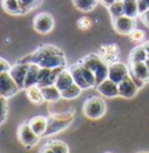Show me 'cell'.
Returning <instances> with one entry per match:
<instances>
[{
  "instance_id": "603a6c76",
  "label": "cell",
  "mask_w": 149,
  "mask_h": 153,
  "mask_svg": "<svg viewBox=\"0 0 149 153\" xmlns=\"http://www.w3.org/2000/svg\"><path fill=\"white\" fill-rule=\"evenodd\" d=\"M1 7L11 15H22V10L19 0H1Z\"/></svg>"
},
{
  "instance_id": "8992f818",
  "label": "cell",
  "mask_w": 149,
  "mask_h": 153,
  "mask_svg": "<svg viewBox=\"0 0 149 153\" xmlns=\"http://www.w3.org/2000/svg\"><path fill=\"white\" fill-rule=\"evenodd\" d=\"M18 139L19 141L25 146L27 150H30L33 146H35L38 140H40V137L37 136L36 133L32 130L28 120L24 122L19 125L18 128Z\"/></svg>"
},
{
  "instance_id": "e575fe53",
  "label": "cell",
  "mask_w": 149,
  "mask_h": 153,
  "mask_svg": "<svg viewBox=\"0 0 149 153\" xmlns=\"http://www.w3.org/2000/svg\"><path fill=\"white\" fill-rule=\"evenodd\" d=\"M140 18H141V21L143 22V25L147 26L149 28V10L146 11L145 13H142V14L140 15Z\"/></svg>"
},
{
  "instance_id": "7c38bea8",
  "label": "cell",
  "mask_w": 149,
  "mask_h": 153,
  "mask_svg": "<svg viewBox=\"0 0 149 153\" xmlns=\"http://www.w3.org/2000/svg\"><path fill=\"white\" fill-rule=\"evenodd\" d=\"M127 76H129V67L122 62H117L108 67V77L114 83L119 84Z\"/></svg>"
},
{
  "instance_id": "d4e9b609",
  "label": "cell",
  "mask_w": 149,
  "mask_h": 153,
  "mask_svg": "<svg viewBox=\"0 0 149 153\" xmlns=\"http://www.w3.org/2000/svg\"><path fill=\"white\" fill-rule=\"evenodd\" d=\"M26 90V96L27 98L33 103V104H41V103L44 102L43 100V96H42V91H41V88L37 87V85H34V87H30Z\"/></svg>"
},
{
  "instance_id": "ffe728a7",
  "label": "cell",
  "mask_w": 149,
  "mask_h": 153,
  "mask_svg": "<svg viewBox=\"0 0 149 153\" xmlns=\"http://www.w3.org/2000/svg\"><path fill=\"white\" fill-rule=\"evenodd\" d=\"M38 73H40V67L35 63H30L28 67V71L26 75L25 79V89H28L30 87L37 85L38 82Z\"/></svg>"
},
{
  "instance_id": "e0dca14e",
  "label": "cell",
  "mask_w": 149,
  "mask_h": 153,
  "mask_svg": "<svg viewBox=\"0 0 149 153\" xmlns=\"http://www.w3.org/2000/svg\"><path fill=\"white\" fill-rule=\"evenodd\" d=\"M38 153H69V146L62 140L47 141Z\"/></svg>"
},
{
  "instance_id": "60d3db41",
  "label": "cell",
  "mask_w": 149,
  "mask_h": 153,
  "mask_svg": "<svg viewBox=\"0 0 149 153\" xmlns=\"http://www.w3.org/2000/svg\"><path fill=\"white\" fill-rule=\"evenodd\" d=\"M106 153H111V152H106Z\"/></svg>"
},
{
  "instance_id": "9a60e30c",
  "label": "cell",
  "mask_w": 149,
  "mask_h": 153,
  "mask_svg": "<svg viewBox=\"0 0 149 153\" xmlns=\"http://www.w3.org/2000/svg\"><path fill=\"white\" fill-rule=\"evenodd\" d=\"M97 91L99 92L101 96L106 97V98H115L119 95V88H118V84L114 83L113 81H111L110 78H106L104 79L101 83H99L97 87H96Z\"/></svg>"
},
{
  "instance_id": "4dcf8cb0",
  "label": "cell",
  "mask_w": 149,
  "mask_h": 153,
  "mask_svg": "<svg viewBox=\"0 0 149 153\" xmlns=\"http://www.w3.org/2000/svg\"><path fill=\"white\" fill-rule=\"evenodd\" d=\"M7 114H8V102H7V98H5L4 96L0 95V122H1V124L6 120Z\"/></svg>"
},
{
  "instance_id": "83f0119b",
  "label": "cell",
  "mask_w": 149,
  "mask_h": 153,
  "mask_svg": "<svg viewBox=\"0 0 149 153\" xmlns=\"http://www.w3.org/2000/svg\"><path fill=\"white\" fill-rule=\"evenodd\" d=\"M82 91H83V89L80 87H78L76 83H74L69 88H66L65 90L61 91V96L64 100H74V98H77L82 94Z\"/></svg>"
},
{
  "instance_id": "d6986e66",
  "label": "cell",
  "mask_w": 149,
  "mask_h": 153,
  "mask_svg": "<svg viewBox=\"0 0 149 153\" xmlns=\"http://www.w3.org/2000/svg\"><path fill=\"white\" fill-rule=\"evenodd\" d=\"M74 78L71 76L69 69L65 68V69H63L62 71H61V74L58 75L56 82H55V85H56V88L60 90V91H63V90H65L66 88H69L71 84H74Z\"/></svg>"
},
{
  "instance_id": "7402d4cb",
  "label": "cell",
  "mask_w": 149,
  "mask_h": 153,
  "mask_svg": "<svg viewBox=\"0 0 149 153\" xmlns=\"http://www.w3.org/2000/svg\"><path fill=\"white\" fill-rule=\"evenodd\" d=\"M41 91H42V96H43L44 102H57L58 100L62 98L61 91L56 88L55 84L47 85V87H42Z\"/></svg>"
},
{
  "instance_id": "5b68a950",
  "label": "cell",
  "mask_w": 149,
  "mask_h": 153,
  "mask_svg": "<svg viewBox=\"0 0 149 153\" xmlns=\"http://www.w3.org/2000/svg\"><path fill=\"white\" fill-rule=\"evenodd\" d=\"M106 110L107 106L105 101L98 96L89 97L83 104V114L86 118L92 120H97L104 117V115L106 114Z\"/></svg>"
},
{
  "instance_id": "484cf974",
  "label": "cell",
  "mask_w": 149,
  "mask_h": 153,
  "mask_svg": "<svg viewBox=\"0 0 149 153\" xmlns=\"http://www.w3.org/2000/svg\"><path fill=\"white\" fill-rule=\"evenodd\" d=\"M122 2H124L125 15L136 19L137 15H140L137 0H122Z\"/></svg>"
},
{
  "instance_id": "ba28073f",
  "label": "cell",
  "mask_w": 149,
  "mask_h": 153,
  "mask_svg": "<svg viewBox=\"0 0 149 153\" xmlns=\"http://www.w3.org/2000/svg\"><path fill=\"white\" fill-rule=\"evenodd\" d=\"M112 26L113 29L120 34V35H131V33L136 29V19L127 16V15H121L118 18L112 19Z\"/></svg>"
},
{
  "instance_id": "5bb4252c",
  "label": "cell",
  "mask_w": 149,
  "mask_h": 153,
  "mask_svg": "<svg viewBox=\"0 0 149 153\" xmlns=\"http://www.w3.org/2000/svg\"><path fill=\"white\" fill-rule=\"evenodd\" d=\"M28 67H29V64L16 62L14 65L11 67V69L8 71L11 77L14 79V82L20 88V90L25 89V79L26 75H27V71H28Z\"/></svg>"
},
{
  "instance_id": "44dd1931",
  "label": "cell",
  "mask_w": 149,
  "mask_h": 153,
  "mask_svg": "<svg viewBox=\"0 0 149 153\" xmlns=\"http://www.w3.org/2000/svg\"><path fill=\"white\" fill-rule=\"evenodd\" d=\"M148 59V54L145 49L143 45H139L135 48H133L129 56H128V63H137V62H146Z\"/></svg>"
},
{
  "instance_id": "74e56055",
  "label": "cell",
  "mask_w": 149,
  "mask_h": 153,
  "mask_svg": "<svg viewBox=\"0 0 149 153\" xmlns=\"http://www.w3.org/2000/svg\"><path fill=\"white\" fill-rule=\"evenodd\" d=\"M146 64H147V68H148V70H149V57L147 59V61H146Z\"/></svg>"
},
{
  "instance_id": "9c48e42d",
  "label": "cell",
  "mask_w": 149,
  "mask_h": 153,
  "mask_svg": "<svg viewBox=\"0 0 149 153\" xmlns=\"http://www.w3.org/2000/svg\"><path fill=\"white\" fill-rule=\"evenodd\" d=\"M97 54L108 67L117 62H120V48L117 43L101 45L98 48Z\"/></svg>"
},
{
  "instance_id": "2e32d148",
  "label": "cell",
  "mask_w": 149,
  "mask_h": 153,
  "mask_svg": "<svg viewBox=\"0 0 149 153\" xmlns=\"http://www.w3.org/2000/svg\"><path fill=\"white\" fill-rule=\"evenodd\" d=\"M129 75L132 78H139L145 83H149V70L146 62L137 63H128Z\"/></svg>"
},
{
  "instance_id": "d590c367",
  "label": "cell",
  "mask_w": 149,
  "mask_h": 153,
  "mask_svg": "<svg viewBox=\"0 0 149 153\" xmlns=\"http://www.w3.org/2000/svg\"><path fill=\"white\" fill-rule=\"evenodd\" d=\"M117 1H121V0H99L100 4H101V5H104L105 7L111 6L113 2H117Z\"/></svg>"
},
{
  "instance_id": "4fadbf2b",
  "label": "cell",
  "mask_w": 149,
  "mask_h": 153,
  "mask_svg": "<svg viewBox=\"0 0 149 153\" xmlns=\"http://www.w3.org/2000/svg\"><path fill=\"white\" fill-rule=\"evenodd\" d=\"M118 88H119V95L120 97L126 98V100H132L134 98L139 92V88L135 84V82L133 81V78L129 76H127L124 81H121L119 84H118Z\"/></svg>"
},
{
  "instance_id": "6da1fadb",
  "label": "cell",
  "mask_w": 149,
  "mask_h": 153,
  "mask_svg": "<svg viewBox=\"0 0 149 153\" xmlns=\"http://www.w3.org/2000/svg\"><path fill=\"white\" fill-rule=\"evenodd\" d=\"M18 62L35 63L40 68H66V57L62 49L54 45H42L29 55H26Z\"/></svg>"
},
{
  "instance_id": "1f68e13d",
  "label": "cell",
  "mask_w": 149,
  "mask_h": 153,
  "mask_svg": "<svg viewBox=\"0 0 149 153\" xmlns=\"http://www.w3.org/2000/svg\"><path fill=\"white\" fill-rule=\"evenodd\" d=\"M145 38H146V32H145L143 29H140V28L134 29V30L131 33V35H129V39H131L132 41H134V42L143 41Z\"/></svg>"
},
{
  "instance_id": "f546056e",
  "label": "cell",
  "mask_w": 149,
  "mask_h": 153,
  "mask_svg": "<svg viewBox=\"0 0 149 153\" xmlns=\"http://www.w3.org/2000/svg\"><path fill=\"white\" fill-rule=\"evenodd\" d=\"M77 27L80 29V30H87L90 29L92 26H93V20L90 18V16H86V15H83L80 16L78 20H77Z\"/></svg>"
},
{
  "instance_id": "30bf717a",
  "label": "cell",
  "mask_w": 149,
  "mask_h": 153,
  "mask_svg": "<svg viewBox=\"0 0 149 153\" xmlns=\"http://www.w3.org/2000/svg\"><path fill=\"white\" fill-rule=\"evenodd\" d=\"M19 91H20V88L14 82V79L11 77L8 71L0 73V95L1 96L8 100L15 96Z\"/></svg>"
},
{
  "instance_id": "8fae6325",
  "label": "cell",
  "mask_w": 149,
  "mask_h": 153,
  "mask_svg": "<svg viewBox=\"0 0 149 153\" xmlns=\"http://www.w3.org/2000/svg\"><path fill=\"white\" fill-rule=\"evenodd\" d=\"M63 69L65 68H40V73H38V82H37V87L42 88V87H47V85H52L55 84L56 79L58 75L61 74Z\"/></svg>"
},
{
  "instance_id": "7a4b0ae2",
  "label": "cell",
  "mask_w": 149,
  "mask_h": 153,
  "mask_svg": "<svg viewBox=\"0 0 149 153\" xmlns=\"http://www.w3.org/2000/svg\"><path fill=\"white\" fill-rule=\"evenodd\" d=\"M68 69H69L72 78H74V82L83 90L91 89V88H96L97 87V82H96L94 75L91 73V70H89L86 67L83 63H80L79 61L71 64Z\"/></svg>"
},
{
  "instance_id": "ac0fdd59",
  "label": "cell",
  "mask_w": 149,
  "mask_h": 153,
  "mask_svg": "<svg viewBox=\"0 0 149 153\" xmlns=\"http://www.w3.org/2000/svg\"><path fill=\"white\" fill-rule=\"evenodd\" d=\"M32 130L36 133L38 137H43L47 126H48V118L44 116H35L28 120Z\"/></svg>"
},
{
  "instance_id": "cb8c5ba5",
  "label": "cell",
  "mask_w": 149,
  "mask_h": 153,
  "mask_svg": "<svg viewBox=\"0 0 149 153\" xmlns=\"http://www.w3.org/2000/svg\"><path fill=\"white\" fill-rule=\"evenodd\" d=\"M99 0H72V5L76 10L80 12H91L96 8Z\"/></svg>"
},
{
  "instance_id": "d6a6232c",
  "label": "cell",
  "mask_w": 149,
  "mask_h": 153,
  "mask_svg": "<svg viewBox=\"0 0 149 153\" xmlns=\"http://www.w3.org/2000/svg\"><path fill=\"white\" fill-rule=\"evenodd\" d=\"M137 5H139L140 15L149 10V0H137Z\"/></svg>"
},
{
  "instance_id": "836d02e7",
  "label": "cell",
  "mask_w": 149,
  "mask_h": 153,
  "mask_svg": "<svg viewBox=\"0 0 149 153\" xmlns=\"http://www.w3.org/2000/svg\"><path fill=\"white\" fill-rule=\"evenodd\" d=\"M11 67L12 65H10V63L5 60V59H2V57H0V73H5V71H10V69H11Z\"/></svg>"
},
{
  "instance_id": "277c9868",
  "label": "cell",
  "mask_w": 149,
  "mask_h": 153,
  "mask_svg": "<svg viewBox=\"0 0 149 153\" xmlns=\"http://www.w3.org/2000/svg\"><path fill=\"white\" fill-rule=\"evenodd\" d=\"M74 118V112L71 110L69 112H63V114H56L48 117V126L43 134V137H50L56 133H60L64 130L69 128Z\"/></svg>"
},
{
  "instance_id": "f1b7e54d",
  "label": "cell",
  "mask_w": 149,
  "mask_h": 153,
  "mask_svg": "<svg viewBox=\"0 0 149 153\" xmlns=\"http://www.w3.org/2000/svg\"><path fill=\"white\" fill-rule=\"evenodd\" d=\"M108 12L111 14V19H114V18H118V16H121L125 14V10H124V2L122 0L121 1H117V2H113L111 6L107 7Z\"/></svg>"
},
{
  "instance_id": "ab89813d",
  "label": "cell",
  "mask_w": 149,
  "mask_h": 153,
  "mask_svg": "<svg viewBox=\"0 0 149 153\" xmlns=\"http://www.w3.org/2000/svg\"><path fill=\"white\" fill-rule=\"evenodd\" d=\"M0 125H1V122H0Z\"/></svg>"
},
{
  "instance_id": "52a82bcc",
  "label": "cell",
  "mask_w": 149,
  "mask_h": 153,
  "mask_svg": "<svg viewBox=\"0 0 149 153\" xmlns=\"http://www.w3.org/2000/svg\"><path fill=\"white\" fill-rule=\"evenodd\" d=\"M55 26V20L54 16L47 12H41L36 14L33 19V28L34 30L40 33V34H49L54 29Z\"/></svg>"
},
{
  "instance_id": "3957f363",
  "label": "cell",
  "mask_w": 149,
  "mask_h": 153,
  "mask_svg": "<svg viewBox=\"0 0 149 153\" xmlns=\"http://www.w3.org/2000/svg\"><path fill=\"white\" fill-rule=\"evenodd\" d=\"M79 62L84 64L89 70H91V73L96 77L97 85L108 77V65L100 59L98 54H87L79 60Z\"/></svg>"
},
{
  "instance_id": "8d00e7d4",
  "label": "cell",
  "mask_w": 149,
  "mask_h": 153,
  "mask_svg": "<svg viewBox=\"0 0 149 153\" xmlns=\"http://www.w3.org/2000/svg\"><path fill=\"white\" fill-rule=\"evenodd\" d=\"M143 45V47H145V49L147 51V54H148V57H149V40L148 41H146L145 43H142Z\"/></svg>"
},
{
  "instance_id": "f35d334b",
  "label": "cell",
  "mask_w": 149,
  "mask_h": 153,
  "mask_svg": "<svg viewBox=\"0 0 149 153\" xmlns=\"http://www.w3.org/2000/svg\"><path fill=\"white\" fill-rule=\"evenodd\" d=\"M136 153H149L148 151H139V152H136Z\"/></svg>"
},
{
  "instance_id": "4316f807",
  "label": "cell",
  "mask_w": 149,
  "mask_h": 153,
  "mask_svg": "<svg viewBox=\"0 0 149 153\" xmlns=\"http://www.w3.org/2000/svg\"><path fill=\"white\" fill-rule=\"evenodd\" d=\"M42 2H43V0H19V4L22 10V15L28 14L32 11L38 8L42 5Z\"/></svg>"
}]
</instances>
